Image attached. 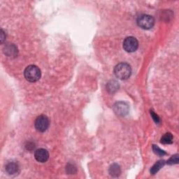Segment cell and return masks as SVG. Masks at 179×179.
Returning a JSON list of instances; mask_svg holds the SVG:
<instances>
[{
  "mask_svg": "<svg viewBox=\"0 0 179 179\" xmlns=\"http://www.w3.org/2000/svg\"><path fill=\"white\" fill-rule=\"evenodd\" d=\"M138 25L144 29H149L152 28L155 24L153 18L149 15L143 14L140 15L137 19Z\"/></svg>",
  "mask_w": 179,
  "mask_h": 179,
  "instance_id": "3",
  "label": "cell"
},
{
  "mask_svg": "<svg viewBox=\"0 0 179 179\" xmlns=\"http://www.w3.org/2000/svg\"><path fill=\"white\" fill-rule=\"evenodd\" d=\"M4 52L5 54L9 57H15L18 54V49L16 46L13 44H9L8 46H5L4 49Z\"/></svg>",
  "mask_w": 179,
  "mask_h": 179,
  "instance_id": "8",
  "label": "cell"
},
{
  "mask_svg": "<svg viewBox=\"0 0 179 179\" xmlns=\"http://www.w3.org/2000/svg\"><path fill=\"white\" fill-rule=\"evenodd\" d=\"M139 47V43L137 39L133 36L127 37L124 40L123 49L128 53L134 52Z\"/></svg>",
  "mask_w": 179,
  "mask_h": 179,
  "instance_id": "5",
  "label": "cell"
},
{
  "mask_svg": "<svg viewBox=\"0 0 179 179\" xmlns=\"http://www.w3.org/2000/svg\"><path fill=\"white\" fill-rule=\"evenodd\" d=\"M49 119L45 115H41L37 117L35 122H34V126L37 131L40 132H44L46 131L49 127Z\"/></svg>",
  "mask_w": 179,
  "mask_h": 179,
  "instance_id": "4",
  "label": "cell"
},
{
  "mask_svg": "<svg viewBox=\"0 0 179 179\" xmlns=\"http://www.w3.org/2000/svg\"><path fill=\"white\" fill-rule=\"evenodd\" d=\"M164 164H165L164 160H159V161L156 163V164L153 165V167L151 168V173L152 174H155V173H156L158 172L162 167H164Z\"/></svg>",
  "mask_w": 179,
  "mask_h": 179,
  "instance_id": "10",
  "label": "cell"
},
{
  "mask_svg": "<svg viewBox=\"0 0 179 179\" xmlns=\"http://www.w3.org/2000/svg\"><path fill=\"white\" fill-rule=\"evenodd\" d=\"M173 142V136L171 133H167L161 138V143L163 144H171Z\"/></svg>",
  "mask_w": 179,
  "mask_h": 179,
  "instance_id": "11",
  "label": "cell"
},
{
  "mask_svg": "<svg viewBox=\"0 0 179 179\" xmlns=\"http://www.w3.org/2000/svg\"><path fill=\"white\" fill-rule=\"evenodd\" d=\"M66 172L71 174V173H74L76 172V169L72 164H69L66 166Z\"/></svg>",
  "mask_w": 179,
  "mask_h": 179,
  "instance_id": "16",
  "label": "cell"
},
{
  "mask_svg": "<svg viewBox=\"0 0 179 179\" xmlns=\"http://www.w3.org/2000/svg\"><path fill=\"white\" fill-rule=\"evenodd\" d=\"M6 171L9 175H16L19 173V166L16 162H10L6 165Z\"/></svg>",
  "mask_w": 179,
  "mask_h": 179,
  "instance_id": "7",
  "label": "cell"
},
{
  "mask_svg": "<svg viewBox=\"0 0 179 179\" xmlns=\"http://www.w3.org/2000/svg\"><path fill=\"white\" fill-rule=\"evenodd\" d=\"M34 157L39 162H46L49 158V153L44 148H39L34 152Z\"/></svg>",
  "mask_w": 179,
  "mask_h": 179,
  "instance_id": "6",
  "label": "cell"
},
{
  "mask_svg": "<svg viewBox=\"0 0 179 179\" xmlns=\"http://www.w3.org/2000/svg\"><path fill=\"white\" fill-rule=\"evenodd\" d=\"M114 74L117 79L126 80L130 78L132 74L130 65L127 63H120L114 69Z\"/></svg>",
  "mask_w": 179,
  "mask_h": 179,
  "instance_id": "1",
  "label": "cell"
},
{
  "mask_svg": "<svg viewBox=\"0 0 179 179\" xmlns=\"http://www.w3.org/2000/svg\"><path fill=\"white\" fill-rule=\"evenodd\" d=\"M6 39V35H5V33L3 29H1V43L2 44Z\"/></svg>",
  "mask_w": 179,
  "mask_h": 179,
  "instance_id": "18",
  "label": "cell"
},
{
  "mask_svg": "<svg viewBox=\"0 0 179 179\" xmlns=\"http://www.w3.org/2000/svg\"><path fill=\"white\" fill-rule=\"evenodd\" d=\"M178 162V155H175L173 156L171 158L168 160L167 163L169 164H177Z\"/></svg>",
  "mask_w": 179,
  "mask_h": 179,
  "instance_id": "15",
  "label": "cell"
},
{
  "mask_svg": "<svg viewBox=\"0 0 179 179\" xmlns=\"http://www.w3.org/2000/svg\"><path fill=\"white\" fill-rule=\"evenodd\" d=\"M24 75L27 81L34 83L39 81L41 78V73L38 66L35 65H29L25 69Z\"/></svg>",
  "mask_w": 179,
  "mask_h": 179,
  "instance_id": "2",
  "label": "cell"
},
{
  "mask_svg": "<svg viewBox=\"0 0 179 179\" xmlns=\"http://www.w3.org/2000/svg\"><path fill=\"white\" fill-rule=\"evenodd\" d=\"M121 168H120L119 165L117 164H112L110 169H109V173H110V175L113 176V177H117V176H119L120 174H121Z\"/></svg>",
  "mask_w": 179,
  "mask_h": 179,
  "instance_id": "9",
  "label": "cell"
},
{
  "mask_svg": "<svg viewBox=\"0 0 179 179\" xmlns=\"http://www.w3.org/2000/svg\"><path fill=\"white\" fill-rule=\"evenodd\" d=\"M151 116L153 117V119L154 120V121L156 122L157 124H158L160 123V117H158V116H157V115L154 113L153 111H151Z\"/></svg>",
  "mask_w": 179,
  "mask_h": 179,
  "instance_id": "17",
  "label": "cell"
},
{
  "mask_svg": "<svg viewBox=\"0 0 179 179\" xmlns=\"http://www.w3.org/2000/svg\"><path fill=\"white\" fill-rule=\"evenodd\" d=\"M153 150L154 151V153L157 155H158V156H164V155H166V153H165L164 151L162 150V149H160L158 146H157L156 145H153Z\"/></svg>",
  "mask_w": 179,
  "mask_h": 179,
  "instance_id": "14",
  "label": "cell"
},
{
  "mask_svg": "<svg viewBox=\"0 0 179 179\" xmlns=\"http://www.w3.org/2000/svg\"><path fill=\"white\" fill-rule=\"evenodd\" d=\"M121 105H120V103L117 104V106H116V111H117V113H121L122 115H123L124 113L127 112V106H124V103H121Z\"/></svg>",
  "mask_w": 179,
  "mask_h": 179,
  "instance_id": "13",
  "label": "cell"
},
{
  "mask_svg": "<svg viewBox=\"0 0 179 179\" xmlns=\"http://www.w3.org/2000/svg\"><path fill=\"white\" fill-rule=\"evenodd\" d=\"M118 89V83L117 82L112 81L110 83H109L107 85V90L111 93L116 92Z\"/></svg>",
  "mask_w": 179,
  "mask_h": 179,
  "instance_id": "12",
  "label": "cell"
}]
</instances>
